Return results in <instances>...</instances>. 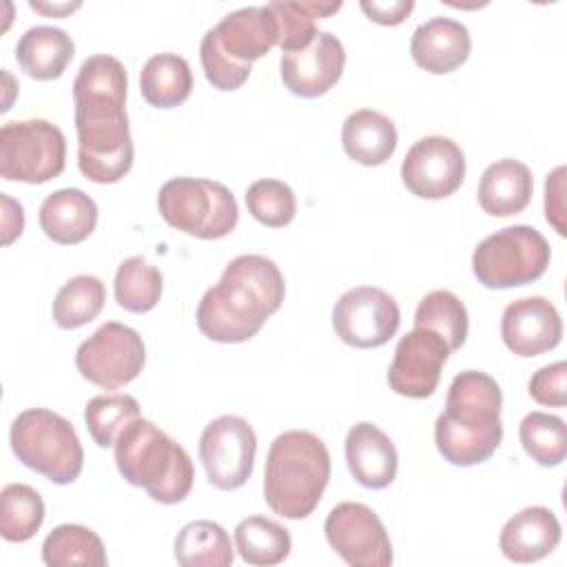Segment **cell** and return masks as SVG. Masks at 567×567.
<instances>
[{"mask_svg":"<svg viewBox=\"0 0 567 567\" xmlns=\"http://www.w3.org/2000/svg\"><path fill=\"white\" fill-rule=\"evenodd\" d=\"M126 89L124 64L106 53L86 58L73 80L78 168L89 182L115 184L133 166Z\"/></svg>","mask_w":567,"mask_h":567,"instance_id":"obj_1","label":"cell"},{"mask_svg":"<svg viewBox=\"0 0 567 567\" xmlns=\"http://www.w3.org/2000/svg\"><path fill=\"white\" fill-rule=\"evenodd\" d=\"M284 295V275L272 259L239 255L226 264L219 281L199 299L197 328L210 341L244 343L281 308Z\"/></svg>","mask_w":567,"mask_h":567,"instance_id":"obj_2","label":"cell"},{"mask_svg":"<svg viewBox=\"0 0 567 567\" xmlns=\"http://www.w3.org/2000/svg\"><path fill=\"white\" fill-rule=\"evenodd\" d=\"M501 408L503 392L489 374L481 370L456 374L445 396V410L434 423L439 454L458 467L485 463L503 441Z\"/></svg>","mask_w":567,"mask_h":567,"instance_id":"obj_3","label":"cell"},{"mask_svg":"<svg viewBox=\"0 0 567 567\" xmlns=\"http://www.w3.org/2000/svg\"><path fill=\"white\" fill-rule=\"evenodd\" d=\"M328 481L330 452L317 434L290 430L272 441L264 470V498L275 514L290 520L310 516Z\"/></svg>","mask_w":567,"mask_h":567,"instance_id":"obj_4","label":"cell"},{"mask_svg":"<svg viewBox=\"0 0 567 567\" xmlns=\"http://www.w3.org/2000/svg\"><path fill=\"white\" fill-rule=\"evenodd\" d=\"M115 465L122 478L164 505L182 503L195 481L188 452L146 419L131 421L115 439Z\"/></svg>","mask_w":567,"mask_h":567,"instance_id":"obj_5","label":"cell"},{"mask_svg":"<svg viewBox=\"0 0 567 567\" xmlns=\"http://www.w3.org/2000/svg\"><path fill=\"white\" fill-rule=\"evenodd\" d=\"M16 458L55 485L73 483L84 465V450L71 421L47 408L16 416L9 432Z\"/></svg>","mask_w":567,"mask_h":567,"instance_id":"obj_6","label":"cell"},{"mask_svg":"<svg viewBox=\"0 0 567 567\" xmlns=\"http://www.w3.org/2000/svg\"><path fill=\"white\" fill-rule=\"evenodd\" d=\"M162 219L197 239H221L230 235L239 221L235 195L213 179L173 177L157 195Z\"/></svg>","mask_w":567,"mask_h":567,"instance_id":"obj_7","label":"cell"},{"mask_svg":"<svg viewBox=\"0 0 567 567\" xmlns=\"http://www.w3.org/2000/svg\"><path fill=\"white\" fill-rule=\"evenodd\" d=\"M549 259L547 239L527 224H514L492 233L474 248L472 272L485 288H516L540 279Z\"/></svg>","mask_w":567,"mask_h":567,"instance_id":"obj_8","label":"cell"},{"mask_svg":"<svg viewBox=\"0 0 567 567\" xmlns=\"http://www.w3.org/2000/svg\"><path fill=\"white\" fill-rule=\"evenodd\" d=\"M66 140L49 120L7 122L0 128V175L7 182L44 184L64 171Z\"/></svg>","mask_w":567,"mask_h":567,"instance_id":"obj_9","label":"cell"},{"mask_svg":"<svg viewBox=\"0 0 567 567\" xmlns=\"http://www.w3.org/2000/svg\"><path fill=\"white\" fill-rule=\"evenodd\" d=\"M146 363V348L137 330L106 321L75 352V365L89 383L117 390L140 377Z\"/></svg>","mask_w":567,"mask_h":567,"instance_id":"obj_10","label":"cell"},{"mask_svg":"<svg viewBox=\"0 0 567 567\" xmlns=\"http://www.w3.org/2000/svg\"><path fill=\"white\" fill-rule=\"evenodd\" d=\"M255 454V430L237 414H221L213 419L199 436V461L206 470L208 483L224 492L237 489L250 478Z\"/></svg>","mask_w":567,"mask_h":567,"instance_id":"obj_11","label":"cell"},{"mask_svg":"<svg viewBox=\"0 0 567 567\" xmlns=\"http://www.w3.org/2000/svg\"><path fill=\"white\" fill-rule=\"evenodd\" d=\"M401 326V310L392 295L377 286L346 290L332 308L337 337L352 348H381Z\"/></svg>","mask_w":567,"mask_h":567,"instance_id":"obj_12","label":"cell"},{"mask_svg":"<svg viewBox=\"0 0 567 567\" xmlns=\"http://www.w3.org/2000/svg\"><path fill=\"white\" fill-rule=\"evenodd\" d=\"M328 545L352 567L392 565V543L385 525L372 507L363 503H339L323 523Z\"/></svg>","mask_w":567,"mask_h":567,"instance_id":"obj_13","label":"cell"},{"mask_svg":"<svg viewBox=\"0 0 567 567\" xmlns=\"http://www.w3.org/2000/svg\"><path fill=\"white\" fill-rule=\"evenodd\" d=\"M403 186L421 199H445L465 179L461 146L443 135H427L410 146L401 164Z\"/></svg>","mask_w":567,"mask_h":567,"instance_id":"obj_14","label":"cell"},{"mask_svg":"<svg viewBox=\"0 0 567 567\" xmlns=\"http://www.w3.org/2000/svg\"><path fill=\"white\" fill-rule=\"evenodd\" d=\"M450 348L441 334L414 328L399 339L392 363L388 368V383L401 396L427 399L441 381V370L447 361Z\"/></svg>","mask_w":567,"mask_h":567,"instance_id":"obj_15","label":"cell"},{"mask_svg":"<svg viewBox=\"0 0 567 567\" xmlns=\"http://www.w3.org/2000/svg\"><path fill=\"white\" fill-rule=\"evenodd\" d=\"M346 66V49L330 31H317L315 40L292 53H281V82L299 97H319L328 93L341 78Z\"/></svg>","mask_w":567,"mask_h":567,"instance_id":"obj_16","label":"cell"},{"mask_svg":"<svg viewBox=\"0 0 567 567\" xmlns=\"http://www.w3.org/2000/svg\"><path fill=\"white\" fill-rule=\"evenodd\" d=\"M501 337L514 354L538 357L560 343L563 319L549 299L523 297L503 310Z\"/></svg>","mask_w":567,"mask_h":567,"instance_id":"obj_17","label":"cell"},{"mask_svg":"<svg viewBox=\"0 0 567 567\" xmlns=\"http://www.w3.org/2000/svg\"><path fill=\"white\" fill-rule=\"evenodd\" d=\"M210 31L219 49L233 62L246 66L264 58L279 42V24L268 4L230 11Z\"/></svg>","mask_w":567,"mask_h":567,"instance_id":"obj_18","label":"cell"},{"mask_svg":"<svg viewBox=\"0 0 567 567\" xmlns=\"http://www.w3.org/2000/svg\"><path fill=\"white\" fill-rule=\"evenodd\" d=\"M346 461L354 481L368 489H383L396 478V447L392 439L370 421H361L348 430Z\"/></svg>","mask_w":567,"mask_h":567,"instance_id":"obj_19","label":"cell"},{"mask_svg":"<svg viewBox=\"0 0 567 567\" xmlns=\"http://www.w3.org/2000/svg\"><path fill=\"white\" fill-rule=\"evenodd\" d=\"M472 51V38L463 22L452 18H430L419 24L410 40L412 60L434 75H445L458 69Z\"/></svg>","mask_w":567,"mask_h":567,"instance_id":"obj_20","label":"cell"},{"mask_svg":"<svg viewBox=\"0 0 567 567\" xmlns=\"http://www.w3.org/2000/svg\"><path fill=\"white\" fill-rule=\"evenodd\" d=\"M563 529L549 507L532 505L514 514L501 529V554L512 563H536L549 556L560 543Z\"/></svg>","mask_w":567,"mask_h":567,"instance_id":"obj_21","label":"cell"},{"mask_svg":"<svg viewBox=\"0 0 567 567\" xmlns=\"http://www.w3.org/2000/svg\"><path fill=\"white\" fill-rule=\"evenodd\" d=\"M38 221L51 241L60 246H75L95 230L97 206L80 188H60L44 197Z\"/></svg>","mask_w":567,"mask_h":567,"instance_id":"obj_22","label":"cell"},{"mask_svg":"<svg viewBox=\"0 0 567 567\" xmlns=\"http://www.w3.org/2000/svg\"><path fill=\"white\" fill-rule=\"evenodd\" d=\"M534 193L532 171L512 157L489 164L478 182V204L492 217L518 215L527 208Z\"/></svg>","mask_w":567,"mask_h":567,"instance_id":"obj_23","label":"cell"},{"mask_svg":"<svg viewBox=\"0 0 567 567\" xmlns=\"http://www.w3.org/2000/svg\"><path fill=\"white\" fill-rule=\"evenodd\" d=\"M341 144L346 155L361 166H381L394 155L399 135L388 115L374 109H359L346 117Z\"/></svg>","mask_w":567,"mask_h":567,"instance_id":"obj_24","label":"cell"},{"mask_svg":"<svg viewBox=\"0 0 567 567\" xmlns=\"http://www.w3.org/2000/svg\"><path fill=\"white\" fill-rule=\"evenodd\" d=\"M75 44L71 35L58 27L38 24L27 29L16 44L20 69L33 80H55L73 60Z\"/></svg>","mask_w":567,"mask_h":567,"instance_id":"obj_25","label":"cell"},{"mask_svg":"<svg viewBox=\"0 0 567 567\" xmlns=\"http://www.w3.org/2000/svg\"><path fill=\"white\" fill-rule=\"evenodd\" d=\"M193 73L188 62L177 53H157L146 60L140 73L142 97L157 109H173L188 100Z\"/></svg>","mask_w":567,"mask_h":567,"instance_id":"obj_26","label":"cell"},{"mask_svg":"<svg viewBox=\"0 0 567 567\" xmlns=\"http://www.w3.org/2000/svg\"><path fill=\"white\" fill-rule=\"evenodd\" d=\"M173 554L182 567H228L235 560L228 532L213 520L184 525L175 536Z\"/></svg>","mask_w":567,"mask_h":567,"instance_id":"obj_27","label":"cell"},{"mask_svg":"<svg viewBox=\"0 0 567 567\" xmlns=\"http://www.w3.org/2000/svg\"><path fill=\"white\" fill-rule=\"evenodd\" d=\"M42 560L49 567H106V549L100 536L75 523L53 527L42 543Z\"/></svg>","mask_w":567,"mask_h":567,"instance_id":"obj_28","label":"cell"},{"mask_svg":"<svg viewBox=\"0 0 567 567\" xmlns=\"http://www.w3.org/2000/svg\"><path fill=\"white\" fill-rule=\"evenodd\" d=\"M235 547L244 563L270 567L288 558L292 538L277 520L266 516H248L235 527Z\"/></svg>","mask_w":567,"mask_h":567,"instance_id":"obj_29","label":"cell"},{"mask_svg":"<svg viewBox=\"0 0 567 567\" xmlns=\"http://www.w3.org/2000/svg\"><path fill=\"white\" fill-rule=\"evenodd\" d=\"M106 301L102 279L93 275L71 277L53 299V321L62 330H75L93 321Z\"/></svg>","mask_w":567,"mask_h":567,"instance_id":"obj_30","label":"cell"},{"mask_svg":"<svg viewBox=\"0 0 567 567\" xmlns=\"http://www.w3.org/2000/svg\"><path fill=\"white\" fill-rule=\"evenodd\" d=\"M414 328H425L441 334L450 352H454L467 339V330H470L467 308L454 292L432 290L416 306Z\"/></svg>","mask_w":567,"mask_h":567,"instance_id":"obj_31","label":"cell"},{"mask_svg":"<svg viewBox=\"0 0 567 567\" xmlns=\"http://www.w3.org/2000/svg\"><path fill=\"white\" fill-rule=\"evenodd\" d=\"M44 523L42 496L24 483H9L0 492V536L9 543H24Z\"/></svg>","mask_w":567,"mask_h":567,"instance_id":"obj_32","label":"cell"},{"mask_svg":"<svg viewBox=\"0 0 567 567\" xmlns=\"http://www.w3.org/2000/svg\"><path fill=\"white\" fill-rule=\"evenodd\" d=\"M162 284H164V277L153 264H148L140 255L128 257L120 264L115 272V281H113L115 301L128 312H135V315L148 312L157 306L162 297Z\"/></svg>","mask_w":567,"mask_h":567,"instance_id":"obj_33","label":"cell"},{"mask_svg":"<svg viewBox=\"0 0 567 567\" xmlns=\"http://www.w3.org/2000/svg\"><path fill=\"white\" fill-rule=\"evenodd\" d=\"M279 24L277 47L284 53L308 47L317 35V18H328L341 9V2H268Z\"/></svg>","mask_w":567,"mask_h":567,"instance_id":"obj_34","label":"cell"},{"mask_svg":"<svg viewBox=\"0 0 567 567\" xmlns=\"http://www.w3.org/2000/svg\"><path fill=\"white\" fill-rule=\"evenodd\" d=\"M523 450L543 467H556L567 456V425L560 416L529 412L518 425Z\"/></svg>","mask_w":567,"mask_h":567,"instance_id":"obj_35","label":"cell"},{"mask_svg":"<svg viewBox=\"0 0 567 567\" xmlns=\"http://www.w3.org/2000/svg\"><path fill=\"white\" fill-rule=\"evenodd\" d=\"M135 419H140V403L131 394H97L84 408L86 430L100 447L113 445Z\"/></svg>","mask_w":567,"mask_h":567,"instance_id":"obj_36","label":"cell"},{"mask_svg":"<svg viewBox=\"0 0 567 567\" xmlns=\"http://www.w3.org/2000/svg\"><path fill=\"white\" fill-rule=\"evenodd\" d=\"M248 213L268 228H284L297 215L292 188L281 179H257L246 188Z\"/></svg>","mask_w":567,"mask_h":567,"instance_id":"obj_37","label":"cell"},{"mask_svg":"<svg viewBox=\"0 0 567 567\" xmlns=\"http://www.w3.org/2000/svg\"><path fill=\"white\" fill-rule=\"evenodd\" d=\"M199 60L204 66L206 80L219 89V91H237L248 78H250V66L233 62L217 44L213 31L208 29L202 38L199 44Z\"/></svg>","mask_w":567,"mask_h":567,"instance_id":"obj_38","label":"cell"},{"mask_svg":"<svg viewBox=\"0 0 567 567\" xmlns=\"http://www.w3.org/2000/svg\"><path fill=\"white\" fill-rule=\"evenodd\" d=\"M565 379H567V365L565 361H556L549 365H543L540 370L534 372L529 379V396L549 408H563L567 403V390H565Z\"/></svg>","mask_w":567,"mask_h":567,"instance_id":"obj_39","label":"cell"},{"mask_svg":"<svg viewBox=\"0 0 567 567\" xmlns=\"http://www.w3.org/2000/svg\"><path fill=\"white\" fill-rule=\"evenodd\" d=\"M565 166H558L545 179V219L558 235H565Z\"/></svg>","mask_w":567,"mask_h":567,"instance_id":"obj_40","label":"cell"},{"mask_svg":"<svg viewBox=\"0 0 567 567\" xmlns=\"http://www.w3.org/2000/svg\"><path fill=\"white\" fill-rule=\"evenodd\" d=\"M359 7L368 16V20L383 24V27H396L412 13L414 2L412 0H392V2L363 0Z\"/></svg>","mask_w":567,"mask_h":567,"instance_id":"obj_41","label":"cell"},{"mask_svg":"<svg viewBox=\"0 0 567 567\" xmlns=\"http://www.w3.org/2000/svg\"><path fill=\"white\" fill-rule=\"evenodd\" d=\"M2 206H4V215H2V244H11L16 237L22 235V228H24V213H22V206L18 202H13L11 197H7L2 193Z\"/></svg>","mask_w":567,"mask_h":567,"instance_id":"obj_42","label":"cell"},{"mask_svg":"<svg viewBox=\"0 0 567 567\" xmlns=\"http://www.w3.org/2000/svg\"><path fill=\"white\" fill-rule=\"evenodd\" d=\"M29 7H31L33 11L44 13V16H66V13H71V11H75V9H80V2H73V4H69V2H64V4H47V2H35V0H31Z\"/></svg>","mask_w":567,"mask_h":567,"instance_id":"obj_43","label":"cell"}]
</instances>
